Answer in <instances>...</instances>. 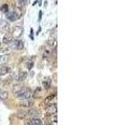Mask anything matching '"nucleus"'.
Here are the masks:
<instances>
[{"label": "nucleus", "instance_id": "obj_1", "mask_svg": "<svg viewBox=\"0 0 139 125\" xmlns=\"http://www.w3.org/2000/svg\"><path fill=\"white\" fill-rule=\"evenodd\" d=\"M16 95H17V98L23 100V99H28V98H30V96L32 95V92H31V90H29L28 88L23 87L18 93H16Z\"/></svg>", "mask_w": 139, "mask_h": 125}, {"label": "nucleus", "instance_id": "obj_2", "mask_svg": "<svg viewBox=\"0 0 139 125\" xmlns=\"http://www.w3.org/2000/svg\"><path fill=\"white\" fill-rule=\"evenodd\" d=\"M11 29V26H10V23H9V21H6V20H2L1 22H0V30H1L2 33H9Z\"/></svg>", "mask_w": 139, "mask_h": 125}, {"label": "nucleus", "instance_id": "obj_3", "mask_svg": "<svg viewBox=\"0 0 139 125\" xmlns=\"http://www.w3.org/2000/svg\"><path fill=\"white\" fill-rule=\"evenodd\" d=\"M57 104L55 103H51L49 105H47L46 107V114L47 115H57Z\"/></svg>", "mask_w": 139, "mask_h": 125}, {"label": "nucleus", "instance_id": "obj_4", "mask_svg": "<svg viewBox=\"0 0 139 125\" xmlns=\"http://www.w3.org/2000/svg\"><path fill=\"white\" fill-rule=\"evenodd\" d=\"M22 32H23V28H22V27L19 26V25H16V26H14V28H13L12 36L13 37H16V38H19V37H21Z\"/></svg>", "mask_w": 139, "mask_h": 125}, {"label": "nucleus", "instance_id": "obj_5", "mask_svg": "<svg viewBox=\"0 0 139 125\" xmlns=\"http://www.w3.org/2000/svg\"><path fill=\"white\" fill-rule=\"evenodd\" d=\"M6 18H8L10 21H17V20L20 18V16L18 15V14H17L15 11H13V12H11V13H8V14H6Z\"/></svg>", "mask_w": 139, "mask_h": 125}, {"label": "nucleus", "instance_id": "obj_6", "mask_svg": "<svg viewBox=\"0 0 139 125\" xmlns=\"http://www.w3.org/2000/svg\"><path fill=\"white\" fill-rule=\"evenodd\" d=\"M33 100L32 99H30V98H28V99H23L21 102H20V105L21 106H24V107H30V106H32L33 105Z\"/></svg>", "mask_w": 139, "mask_h": 125}, {"label": "nucleus", "instance_id": "obj_7", "mask_svg": "<svg viewBox=\"0 0 139 125\" xmlns=\"http://www.w3.org/2000/svg\"><path fill=\"white\" fill-rule=\"evenodd\" d=\"M12 41H13L12 33H5L2 38V43H4V44H10Z\"/></svg>", "mask_w": 139, "mask_h": 125}, {"label": "nucleus", "instance_id": "obj_8", "mask_svg": "<svg viewBox=\"0 0 139 125\" xmlns=\"http://www.w3.org/2000/svg\"><path fill=\"white\" fill-rule=\"evenodd\" d=\"M19 43H20V40H14L10 43V48L13 50H18V47H19Z\"/></svg>", "mask_w": 139, "mask_h": 125}, {"label": "nucleus", "instance_id": "obj_9", "mask_svg": "<svg viewBox=\"0 0 139 125\" xmlns=\"http://www.w3.org/2000/svg\"><path fill=\"white\" fill-rule=\"evenodd\" d=\"M11 72V68L10 67H6V66H2L0 68V76L1 75H5Z\"/></svg>", "mask_w": 139, "mask_h": 125}, {"label": "nucleus", "instance_id": "obj_10", "mask_svg": "<svg viewBox=\"0 0 139 125\" xmlns=\"http://www.w3.org/2000/svg\"><path fill=\"white\" fill-rule=\"evenodd\" d=\"M26 77H27V73L25 71H21L18 74V77L17 78H18L19 81H24L26 79Z\"/></svg>", "mask_w": 139, "mask_h": 125}, {"label": "nucleus", "instance_id": "obj_11", "mask_svg": "<svg viewBox=\"0 0 139 125\" xmlns=\"http://www.w3.org/2000/svg\"><path fill=\"white\" fill-rule=\"evenodd\" d=\"M9 98V93L6 91H3V90H0V99L1 100H5Z\"/></svg>", "mask_w": 139, "mask_h": 125}, {"label": "nucleus", "instance_id": "obj_12", "mask_svg": "<svg viewBox=\"0 0 139 125\" xmlns=\"http://www.w3.org/2000/svg\"><path fill=\"white\" fill-rule=\"evenodd\" d=\"M27 116V113L25 112V110H18L17 112V117L19 118V119H24V118Z\"/></svg>", "mask_w": 139, "mask_h": 125}, {"label": "nucleus", "instance_id": "obj_13", "mask_svg": "<svg viewBox=\"0 0 139 125\" xmlns=\"http://www.w3.org/2000/svg\"><path fill=\"white\" fill-rule=\"evenodd\" d=\"M8 59H9V54H3V55H1V56H0V66L4 65L5 62L8 61Z\"/></svg>", "mask_w": 139, "mask_h": 125}, {"label": "nucleus", "instance_id": "obj_14", "mask_svg": "<svg viewBox=\"0 0 139 125\" xmlns=\"http://www.w3.org/2000/svg\"><path fill=\"white\" fill-rule=\"evenodd\" d=\"M27 115H29V116H39L40 115V110H38L36 108H30L28 110V113H27Z\"/></svg>", "mask_w": 139, "mask_h": 125}, {"label": "nucleus", "instance_id": "obj_15", "mask_svg": "<svg viewBox=\"0 0 139 125\" xmlns=\"http://www.w3.org/2000/svg\"><path fill=\"white\" fill-rule=\"evenodd\" d=\"M50 83H51V80H50V78L49 77H47V78H45L44 80H43V87L47 90V89H49V87H50Z\"/></svg>", "mask_w": 139, "mask_h": 125}, {"label": "nucleus", "instance_id": "obj_16", "mask_svg": "<svg viewBox=\"0 0 139 125\" xmlns=\"http://www.w3.org/2000/svg\"><path fill=\"white\" fill-rule=\"evenodd\" d=\"M27 125H42V121L40 119H32L28 122Z\"/></svg>", "mask_w": 139, "mask_h": 125}, {"label": "nucleus", "instance_id": "obj_17", "mask_svg": "<svg viewBox=\"0 0 139 125\" xmlns=\"http://www.w3.org/2000/svg\"><path fill=\"white\" fill-rule=\"evenodd\" d=\"M36 59V56H32L28 61H27V68L28 69H31L33 67V60Z\"/></svg>", "mask_w": 139, "mask_h": 125}, {"label": "nucleus", "instance_id": "obj_18", "mask_svg": "<svg viewBox=\"0 0 139 125\" xmlns=\"http://www.w3.org/2000/svg\"><path fill=\"white\" fill-rule=\"evenodd\" d=\"M47 44L49 45V46H51V47H55V48H57V41L53 40V39L48 40V41H47Z\"/></svg>", "mask_w": 139, "mask_h": 125}, {"label": "nucleus", "instance_id": "obj_19", "mask_svg": "<svg viewBox=\"0 0 139 125\" xmlns=\"http://www.w3.org/2000/svg\"><path fill=\"white\" fill-rule=\"evenodd\" d=\"M40 94H41V88H38L36 91L33 92V94H32L33 98H39V97H40Z\"/></svg>", "mask_w": 139, "mask_h": 125}, {"label": "nucleus", "instance_id": "obj_20", "mask_svg": "<svg viewBox=\"0 0 139 125\" xmlns=\"http://www.w3.org/2000/svg\"><path fill=\"white\" fill-rule=\"evenodd\" d=\"M22 88H23V87H22L21 85H16V86H14V88H13V92H14V93H18Z\"/></svg>", "mask_w": 139, "mask_h": 125}, {"label": "nucleus", "instance_id": "obj_21", "mask_svg": "<svg viewBox=\"0 0 139 125\" xmlns=\"http://www.w3.org/2000/svg\"><path fill=\"white\" fill-rule=\"evenodd\" d=\"M0 10H1V12L3 13H8V10H9V5L8 4H3L1 8H0Z\"/></svg>", "mask_w": 139, "mask_h": 125}, {"label": "nucleus", "instance_id": "obj_22", "mask_svg": "<svg viewBox=\"0 0 139 125\" xmlns=\"http://www.w3.org/2000/svg\"><path fill=\"white\" fill-rule=\"evenodd\" d=\"M25 0H18V3H19V6H21V8H23V6H25Z\"/></svg>", "mask_w": 139, "mask_h": 125}, {"label": "nucleus", "instance_id": "obj_23", "mask_svg": "<svg viewBox=\"0 0 139 125\" xmlns=\"http://www.w3.org/2000/svg\"><path fill=\"white\" fill-rule=\"evenodd\" d=\"M24 44H23V42L22 41H20V43H19V47H18V50H21V49H23V46Z\"/></svg>", "mask_w": 139, "mask_h": 125}, {"label": "nucleus", "instance_id": "obj_24", "mask_svg": "<svg viewBox=\"0 0 139 125\" xmlns=\"http://www.w3.org/2000/svg\"><path fill=\"white\" fill-rule=\"evenodd\" d=\"M43 54H44V57H48L50 55V51L49 50H46V51H44Z\"/></svg>", "mask_w": 139, "mask_h": 125}, {"label": "nucleus", "instance_id": "obj_25", "mask_svg": "<svg viewBox=\"0 0 139 125\" xmlns=\"http://www.w3.org/2000/svg\"><path fill=\"white\" fill-rule=\"evenodd\" d=\"M29 38H30V40H33L34 38H33V31H32V29L30 28V33H29Z\"/></svg>", "mask_w": 139, "mask_h": 125}, {"label": "nucleus", "instance_id": "obj_26", "mask_svg": "<svg viewBox=\"0 0 139 125\" xmlns=\"http://www.w3.org/2000/svg\"><path fill=\"white\" fill-rule=\"evenodd\" d=\"M41 18H42V12H40L39 14V21H41Z\"/></svg>", "mask_w": 139, "mask_h": 125}, {"label": "nucleus", "instance_id": "obj_27", "mask_svg": "<svg viewBox=\"0 0 139 125\" xmlns=\"http://www.w3.org/2000/svg\"><path fill=\"white\" fill-rule=\"evenodd\" d=\"M41 32V27H39V29H38V31H37V34H39Z\"/></svg>", "mask_w": 139, "mask_h": 125}, {"label": "nucleus", "instance_id": "obj_28", "mask_svg": "<svg viewBox=\"0 0 139 125\" xmlns=\"http://www.w3.org/2000/svg\"><path fill=\"white\" fill-rule=\"evenodd\" d=\"M0 46H1V41H0Z\"/></svg>", "mask_w": 139, "mask_h": 125}]
</instances>
